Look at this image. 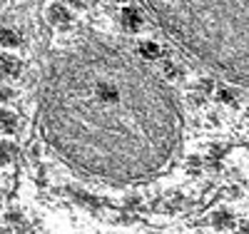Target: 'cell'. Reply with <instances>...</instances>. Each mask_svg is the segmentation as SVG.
I'll list each match as a JSON object with an SVG mask.
<instances>
[{"instance_id":"obj_12","label":"cell","mask_w":249,"mask_h":234,"mask_svg":"<svg viewBox=\"0 0 249 234\" xmlns=\"http://www.w3.org/2000/svg\"><path fill=\"white\" fill-rule=\"evenodd\" d=\"M110 3H124V0H110Z\"/></svg>"},{"instance_id":"obj_1","label":"cell","mask_w":249,"mask_h":234,"mask_svg":"<svg viewBox=\"0 0 249 234\" xmlns=\"http://www.w3.org/2000/svg\"><path fill=\"white\" fill-rule=\"evenodd\" d=\"M48 20H50L55 28H68V25L72 23V15H70V10H68L65 5L55 3V5L48 10Z\"/></svg>"},{"instance_id":"obj_5","label":"cell","mask_w":249,"mask_h":234,"mask_svg":"<svg viewBox=\"0 0 249 234\" xmlns=\"http://www.w3.org/2000/svg\"><path fill=\"white\" fill-rule=\"evenodd\" d=\"M0 132L3 135H15L18 132V115L10 110H0Z\"/></svg>"},{"instance_id":"obj_2","label":"cell","mask_w":249,"mask_h":234,"mask_svg":"<svg viewBox=\"0 0 249 234\" xmlns=\"http://www.w3.org/2000/svg\"><path fill=\"white\" fill-rule=\"evenodd\" d=\"M210 219H212V227L214 229H232L234 227V215H232V209H227V207L214 209L212 215H210Z\"/></svg>"},{"instance_id":"obj_8","label":"cell","mask_w":249,"mask_h":234,"mask_svg":"<svg viewBox=\"0 0 249 234\" xmlns=\"http://www.w3.org/2000/svg\"><path fill=\"white\" fill-rule=\"evenodd\" d=\"M160 45L157 42H150V40H144V42H140V55L144 57V60H157L160 57Z\"/></svg>"},{"instance_id":"obj_10","label":"cell","mask_w":249,"mask_h":234,"mask_svg":"<svg viewBox=\"0 0 249 234\" xmlns=\"http://www.w3.org/2000/svg\"><path fill=\"white\" fill-rule=\"evenodd\" d=\"M15 97V92L8 88V85H0V102H10Z\"/></svg>"},{"instance_id":"obj_11","label":"cell","mask_w":249,"mask_h":234,"mask_svg":"<svg viewBox=\"0 0 249 234\" xmlns=\"http://www.w3.org/2000/svg\"><path fill=\"white\" fill-rule=\"evenodd\" d=\"M62 3H68V5H72V8H85L88 0H62Z\"/></svg>"},{"instance_id":"obj_6","label":"cell","mask_w":249,"mask_h":234,"mask_svg":"<svg viewBox=\"0 0 249 234\" xmlns=\"http://www.w3.org/2000/svg\"><path fill=\"white\" fill-rule=\"evenodd\" d=\"M18 157V150L13 142H0V167L13 164V160Z\"/></svg>"},{"instance_id":"obj_3","label":"cell","mask_w":249,"mask_h":234,"mask_svg":"<svg viewBox=\"0 0 249 234\" xmlns=\"http://www.w3.org/2000/svg\"><path fill=\"white\" fill-rule=\"evenodd\" d=\"M20 75V60L13 55H0V77L13 80Z\"/></svg>"},{"instance_id":"obj_7","label":"cell","mask_w":249,"mask_h":234,"mask_svg":"<svg viewBox=\"0 0 249 234\" xmlns=\"http://www.w3.org/2000/svg\"><path fill=\"white\" fill-rule=\"evenodd\" d=\"M0 45L3 48H18L20 45V35L13 28H0Z\"/></svg>"},{"instance_id":"obj_4","label":"cell","mask_w":249,"mask_h":234,"mask_svg":"<svg viewBox=\"0 0 249 234\" xmlns=\"http://www.w3.org/2000/svg\"><path fill=\"white\" fill-rule=\"evenodd\" d=\"M120 18H122V25L127 28L130 33H135V30H140V28H142V15H140V10H137V8H124Z\"/></svg>"},{"instance_id":"obj_9","label":"cell","mask_w":249,"mask_h":234,"mask_svg":"<svg viewBox=\"0 0 249 234\" xmlns=\"http://www.w3.org/2000/svg\"><path fill=\"white\" fill-rule=\"evenodd\" d=\"M219 102H224V105H232V108H234V105H237V100H239V92L234 90V88H224V90H219Z\"/></svg>"}]
</instances>
